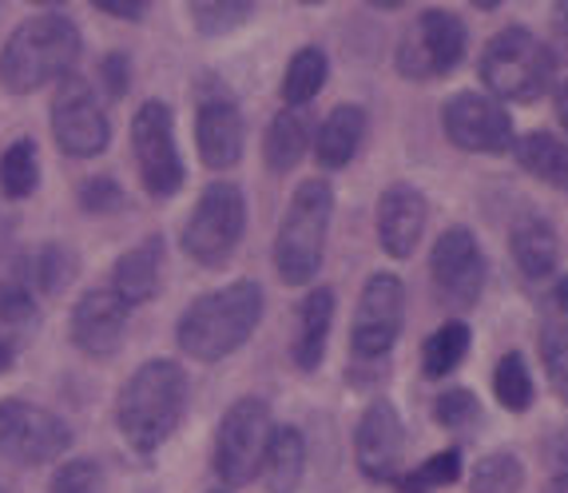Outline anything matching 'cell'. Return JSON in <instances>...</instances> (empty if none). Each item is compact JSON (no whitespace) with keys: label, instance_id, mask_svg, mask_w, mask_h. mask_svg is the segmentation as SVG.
Wrapping results in <instances>:
<instances>
[{"label":"cell","instance_id":"obj_8","mask_svg":"<svg viewBox=\"0 0 568 493\" xmlns=\"http://www.w3.org/2000/svg\"><path fill=\"white\" fill-rule=\"evenodd\" d=\"M465 52H469L465 20L449 9H422L406 24V32H402L398 52H394V68H398L402 80L429 84V80H442L449 72H457Z\"/></svg>","mask_w":568,"mask_h":493},{"label":"cell","instance_id":"obj_25","mask_svg":"<svg viewBox=\"0 0 568 493\" xmlns=\"http://www.w3.org/2000/svg\"><path fill=\"white\" fill-rule=\"evenodd\" d=\"M311 123H306L303 112H294V108H283L275 120L266 123V135H263V160L271 175H286L303 163V155L311 152Z\"/></svg>","mask_w":568,"mask_h":493},{"label":"cell","instance_id":"obj_9","mask_svg":"<svg viewBox=\"0 0 568 493\" xmlns=\"http://www.w3.org/2000/svg\"><path fill=\"white\" fill-rule=\"evenodd\" d=\"M132 160L140 183L152 200H175L187 183L180 140H175V112L168 100H143L132 115Z\"/></svg>","mask_w":568,"mask_h":493},{"label":"cell","instance_id":"obj_2","mask_svg":"<svg viewBox=\"0 0 568 493\" xmlns=\"http://www.w3.org/2000/svg\"><path fill=\"white\" fill-rule=\"evenodd\" d=\"M266 311V294L255 279H235L227 286L200 294L183 306L175 323V346L191 362H223L246 346Z\"/></svg>","mask_w":568,"mask_h":493},{"label":"cell","instance_id":"obj_47","mask_svg":"<svg viewBox=\"0 0 568 493\" xmlns=\"http://www.w3.org/2000/svg\"><path fill=\"white\" fill-rule=\"evenodd\" d=\"M0 493H9V485H4V482H0Z\"/></svg>","mask_w":568,"mask_h":493},{"label":"cell","instance_id":"obj_38","mask_svg":"<svg viewBox=\"0 0 568 493\" xmlns=\"http://www.w3.org/2000/svg\"><path fill=\"white\" fill-rule=\"evenodd\" d=\"M477 417H481V399H477L474 390L454 386L446 394H437L434 399V422L446 430H465L474 426Z\"/></svg>","mask_w":568,"mask_h":493},{"label":"cell","instance_id":"obj_18","mask_svg":"<svg viewBox=\"0 0 568 493\" xmlns=\"http://www.w3.org/2000/svg\"><path fill=\"white\" fill-rule=\"evenodd\" d=\"M426 223H429V200L422 188L398 180L378 195L374 231H378V247L389 259H398V263L402 259H414L417 243L426 235Z\"/></svg>","mask_w":568,"mask_h":493},{"label":"cell","instance_id":"obj_12","mask_svg":"<svg viewBox=\"0 0 568 493\" xmlns=\"http://www.w3.org/2000/svg\"><path fill=\"white\" fill-rule=\"evenodd\" d=\"M72 450V426L24 399H0V462L52 465Z\"/></svg>","mask_w":568,"mask_h":493},{"label":"cell","instance_id":"obj_6","mask_svg":"<svg viewBox=\"0 0 568 493\" xmlns=\"http://www.w3.org/2000/svg\"><path fill=\"white\" fill-rule=\"evenodd\" d=\"M271 434H275V414L266 399L246 394L223 410L215 426V446H211V470L223 482V490H243L255 482Z\"/></svg>","mask_w":568,"mask_h":493},{"label":"cell","instance_id":"obj_23","mask_svg":"<svg viewBox=\"0 0 568 493\" xmlns=\"http://www.w3.org/2000/svg\"><path fill=\"white\" fill-rule=\"evenodd\" d=\"M163 275V235H143L135 247H128L112 266V291L128 306L152 303L160 294Z\"/></svg>","mask_w":568,"mask_h":493},{"label":"cell","instance_id":"obj_37","mask_svg":"<svg viewBox=\"0 0 568 493\" xmlns=\"http://www.w3.org/2000/svg\"><path fill=\"white\" fill-rule=\"evenodd\" d=\"M104 490V470L92 457H64L48 482V493H100Z\"/></svg>","mask_w":568,"mask_h":493},{"label":"cell","instance_id":"obj_15","mask_svg":"<svg viewBox=\"0 0 568 493\" xmlns=\"http://www.w3.org/2000/svg\"><path fill=\"white\" fill-rule=\"evenodd\" d=\"M354 465L374 485H394L406 474V422L389 399H369L354 426Z\"/></svg>","mask_w":568,"mask_h":493},{"label":"cell","instance_id":"obj_1","mask_svg":"<svg viewBox=\"0 0 568 493\" xmlns=\"http://www.w3.org/2000/svg\"><path fill=\"white\" fill-rule=\"evenodd\" d=\"M191 402V379L175 359H148L132 370L115 399V426L120 437L140 457L160 454L171 434L183 426Z\"/></svg>","mask_w":568,"mask_h":493},{"label":"cell","instance_id":"obj_7","mask_svg":"<svg viewBox=\"0 0 568 493\" xmlns=\"http://www.w3.org/2000/svg\"><path fill=\"white\" fill-rule=\"evenodd\" d=\"M246 235V195L239 183L231 180H215L203 188V195L191 208L187 223H183V255L191 263L219 271L235 259L239 243Z\"/></svg>","mask_w":568,"mask_h":493},{"label":"cell","instance_id":"obj_43","mask_svg":"<svg viewBox=\"0 0 568 493\" xmlns=\"http://www.w3.org/2000/svg\"><path fill=\"white\" fill-rule=\"evenodd\" d=\"M552 303H557V311L565 314V323H568V275H560L557 286H552Z\"/></svg>","mask_w":568,"mask_h":493},{"label":"cell","instance_id":"obj_44","mask_svg":"<svg viewBox=\"0 0 568 493\" xmlns=\"http://www.w3.org/2000/svg\"><path fill=\"white\" fill-rule=\"evenodd\" d=\"M17 354H20V351H12L9 342L0 339V374H9V370L17 366Z\"/></svg>","mask_w":568,"mask_h":493},{"label":"cell","instance_id":"obj_14","mask_svg":"<svg viewBox=\"0 0 568 493\" xmlns=\"http://www.w3.org/2000/svg\"><path fill=\"white\" fill-rule=\"evenodd\" d=\"M485 279H489V259L474 231L462 223L442 231L429 251V283L437 299L454 311H474L485 294Z\"/></svg>","mask_w":568,"mask_h":493},{"label":"cell","instance_id":"obj_32","mask_svg":"<svg viewBox=\"0 0 568 493\" xmlns=\"http://www.w3.org/2000/svg\"><path fill=\"white\" fill-rule=\"evenodd\" d=\"M187 20L200 37L219 40V37L239 32L246 20H255V4H251V0H191Z\"/></svg>","mask_w":568,"mask_h":493},{"label":"cell","instance_id":"obj_28","mask_svg":"<svg viewBox=\"0 0 568 493\" xmlns=\"http://www.w3.org/2000/svg\"><path fill=\"white\" fill-rule=\"evenodd\" d=\"M37 331H40L37 294L24 283H17V279L0 275V339L9 342L12 351H24Z\"/></svg>","mask_w":568,"mask_h":493},{"label":"cell","instance_id":"obj_46","mask_svg":"<svg viewBox=\"0 0 568 493\" xmlns=\"http://www.w3.org/2000/svg\"><path fill=\"white\" fill-rule=\"evenodd\" d=\"M207 493H231V490H223V485H219V490H207Z\"/></svg>","mask_w":568,"mask_h":493},{"label":"cell","instance_id":"obj_21","mask_svg":"<svg viewBox=\"0 0 568 493\" xmlns=\"http://www.w3.org/2000/svg\"><path fill=\"white\" fill-rule=\"evenodd\" d=\"M509 255L529 283H545L560 271V235L549 219L537 211L513 219L509 228Z\"/></svg>","mask_w":568,"mask_h":493},{"label":"cell","instance_id":"obj_41","mask_svg":"<svg viewBox=\"0 0 568 493\" xmlns=\"http://www.w3.org/2000/svg\"><path fill=\"white\" fill-rule=\"evenodd\" d=\"M95 12H104V17H115V20H128V24H140V20H148L152 4H148V0H95Z\"/></svg>","mask_w":568,"mask_h":493},{"label":"cell","instance_id":"obj_45","mask_svg":"<svg viewBox=\"0 0 568 493\" xmlns=\"http://www.w3.org/2000/svg\"><path fill=\"white\" fill-rule=\"evenodd\" d=\"M540 493H568V470H565V474H552Z\"/></svg>","mask_w":568,"mask_h":493},{"label":"cell","instance_id":"obj_31","mask_svg":"<svg viewBox=\"0 0 568 493\" xmlns=\"http://www.w3.org/2000/svg\"><path fill=\"white\" fill-rule=\"evenodd\" d=\"M493 399L501 402V410H509V414H525V410L537 402V382H532V370L521 351H509L497 359V370H493Z\"/></svg>","mask_w":568,"mask_h":493},{"label":"cell","instance_id":"obj_17","mask_svg":"<svg viewBox=\"0 0 568 493\" xmlns=\"http://www.w3.org/2000/svg\"><path fill=\"white\" fill-rule=\"evenodd\" d=\"M195 148H200L203 168L211 171H231L243 163L246 120L231 92L200 95V108H195Z\"/></svg>","mask_w":568,"mask_h":493},{"label":"cell","instance_id":"obj_10","mask_svg":"<svg viewBox=\"0 0 568 493\" xmlns=\"http://www.w3.org/2000/svg\"><path fill=\"white\" fill-rule=\"evenodd\" d=\"M48 128L68 160H95L112 148V120H108L100 92L84 77H68L52 92Z\"/></svg>","mask_w":568,"mask_h":493},{"label":"cell","instance_id":"obj_27","mask_svg":"<svg viewBox=\"0 0 568 493\" xmlns=\"http://www.w3.org/2000/svg\"><path fill=\"white\" fill-rule=\"evenodd\" d=\"M326 80H331V57H326L318 44H303L291 60H286V72H283V84H278V95H283L286 108L303 112L314 95L326 88Z\"/></svg>","mask_w":568,"mask_h":493},{"label":"cell","instance_id":"obj_5","mask_svg":"<svg viewBox=\"0 0 568 493\" xmlns=\"http://www.w3.org/2000/svg\"><path fill=\"white\" fill-rule=\"evenodd\" d=\"M331 219H334V188L331 180L314 175L294 188L291 203H286L283 219H278L275 247V275L286 286H311L326 263V239H331Z\"/></svg>","mask_w":568,"mask_h":493},{"label":"cell","instance_id":"obj_34","mask_svg":"<svg viewBox=\"0 0 568 493\" xmlns=\"http://www.w3.org/2000/svg\"><path fill=\"white\" fill-rule=\"evenodd\" d=\"M525 490V462L513 450H493L477 457L469 474V493H521Z\"/></svg>","mask_w":568,"mask_h":493},{"label":"cell","instance_id":"obj_33","mask_svg":"<svg viewBox=\"0 0 568 493\" xmlns=\"http://www.w3.org/2000/svg\"><path fill=\"white\" fill-rule=\"evenodd\" d=\"M462 470H465L462 450L446 446V450H437V454H429L422 465L406 470V474L394 482V490L398 493H437V490H446V485L462 482Z\"/></svg>","mask_w":568,"mask_h":493},{"label":"cell","instance_id":"obj_35","mask_svg":"<svg viewBox=\"0 0 568 493\" xmlns=\"http://www.w3.org/2000/svg\"><path fill=\"white\" fill-rule=\"evenodd\" d=\"M540 366L549 374V386L568 406V323H545L540 326Z\"/></svg>","mask_w":568,"mask_h":493},{"label":"cell","instance_id":"obj_16","mask_svg":"<svg viewBox=\"0 0 568 493\" xmlns=\"http://www.w3.org/2000/svg\"><path fill=\"white\" fill-rule=\"evenodd\" d=\"M132 306L123 303L112 286H88L68 314V339L80 354L95 362H108L120 354L123 334H128Z\"/></svg>","mask_w":568,"mask_h":493},{"label":"cell","instance_id":"obj_24","mask_svg":"<svg viewBox=\"0 0 568 493\" xmlns=\"http://www.w3.org/2000/svg\"><path fill=\"white\" fill-rule=\"evenodd\" d=\"M306 477V437L298 426H275L271 442H266L263 470L258 482L266 493H298Z\"/></svg>","mask_w":568,"mask_h":493},{"label":"cell","instance_id":"obj_22","mask_svg":"<svg viewBox=\"0 0 568 493\" xmlns=\"http://www.w3.org/2000/svg\"><path fill=\"white\" fill-rule=\"evenodd\" d=\"M369 115L362 104H338L326 112V120L314 128L311 152L323 171H342L346 163L358 155L362 140H366Z\"/></svg>","mask_w":568,"mask_h":493},{"label":"cell","instance_id":"obj_19","mask_svg":"<svg viewBox=\"0 0 568 493\" xmlns=\"http://www.w3.org/2000/svg\"><path fill=\"white\" fill-rule=\"evenodd\" d=\"M4 275L24 283L32 294H44V299H57L68 286L77 283L80 275V251L72 243H60V239H44L32 251H20Z\"/></svg>","mask_w":568,"mask_h":493},{"label":"cell","instance_id":"obj_4","mask_svg":"<svg viewBox=\"0 0 568 493\" xmlns=\"http://www.w3.org/2000/svg\"><path fill=\"white\" fill-rule=\"evenodd\" d=\"M477 77L485 92L501 104H537L557 88V57L552 48L525 24H505L485 40L477 57Z\"/></svg>","mask_w":568,"mask_h":493},{"label":"cell","instance_id":"obj_20","mask_svg":"<svg viewBox=\"0 0 568 493\" xmlns=\"http://www.w3.org/2000/svg\"><path fill=\"white\" fill-rule=\"evenodd\" d=\"M334 311H338V294L331 286H311L298 311H294V331H291V362L298 374H314L326 362V346H331V326Z\"/></svg>","mask_w":568,"mask_h":493},{"label":"cell","instance_id":"obj_36","mask_svg":"<svg viewBox=\"0 0 568 493\" xmlns=\"http://www.w3.org/2000/svg\"><path fill=\"white\" fill-rule=\"evenodd\" d=\"M77 203L84 215H120L123 208H128V191H123V183L115 180V175H88L84 183H80L77 191Z\"/></svg>","mask_w":568,"mask_h":493},{"label":"cell","instance_id":"obj_30","mask_svg":"<svg viewBox=\"0 0 568 493\" xmlns=\"http://www.w3.org/2000/svg\"><path fill=\"white\" fill-rule=\"evenodd\" d=\"M469 342H474L469 323L465 319H446L422 346V374L426 379H449L469 354Z\"/></svg>","mask_w":568,"mask_h":493},{"label":"cell","instance_id":"obj_40","mask_svg":"<svg viewBox=\"0 0 568 493\" xmlns=\"http://www.w3.org/2000/svg\"><path fill=\"white\" fill-rule=\"evenodd\" d=\"M549 48L552 57H557V64L560 60L568 64V0H557L549 9Z\"/></svg>","mask_w":568,"mask_h":493},{"label":"cell","instance_id":"obj_13","mask_svg":"<svg viewBox=\"0 0 568 493\" xmlns=\"http://www.w3.org/2000/svg\"><path fill=\"white\" fill-rule=\"evenodd\" d=\"M442 132L457 152L469 155H505L517 143L509 108L501 100H493L489 92H474V88L454 92L442 104Z\"/></svg>","mask_w":568,"mask_h":493},{"label":"cell","instance_id":"obj_3","mask_svg":"<svg viewBox=\"0 0 568 493\" xmlns=\"http://www.w3.org/2000/svg\"><path fill=\"white\" fill-rule=\"evenodd\" d=\"M84 37L64 12H32L0 48V84L12 95H32L44 84L77 77Z\"/></svg>","mask_w":568,"mask_h":493},{"label":"cell","instance_id":"obj_26","mask_svg":"<svg viewBox=\"0 0 568 493\" xmlns=\"http://www.w3.org/2000/svg\"><path fill=\"white\" fill-rule=\"evenodd\" d=\"M513 160L521 163L532 180L568 195V140L552 132H525L513 143Z\"/></svg>","mask_w":568,"mask_h":493},{"label":"cell","instance_id":"obj_11","mask_svg":"<svg viewBox=\"0 0 568 493\" xmlns=\"http://www.w3.org/2000/svg\"><path fill=\"white\" fill-rule=\"evenodd\" d=\"M402 326H406V283H402L394 271H374L366 279L358 294V306H354V323H351V354L354 362H382L389 359L394 342L402 339Z\"/></svg>","mask_w":568,"mask_h":493},{"label":"cell","instance_id":"obj_42","mask_svg":"<svg viewBox=\"0 0 568 493\" xmlns=\"http://www.w3.org/2000/svg\"><path fill=\"white\" fill-rule=\"evenodd\" d=\"M552 108H557L560 128L568 132V77H565V80H557V88H552Z\"/></svg>","mask_w":568,"mask_h":493},{"label":"cell","instance_id":"obj_29","mask_svg":"<svg viewBox=\"0 0 568 493\" xmlns=\"http://www.w3.org/2000/svg\"><path fill=\"white\" fill-rule=\"evenodd\" d=\"M40 188V152L32 135H17V140L0 152V195L12 203L29 200Z\"/></svg>","mask_w":568,"mask_h":493},{"label":"cell","instance_id":"obj_39","mask_svg":"<svg viewBox=\"0 0 568 493\" xmlns=\"http://www.w3.org/2000/svg\"><path fill=\"white\" fill-rule=\"evenodd\" d=\"M95 80H100V92H104L108 104L123 100V95H128V88H132V57H128V52H120V48L104 52V57H100V64H95Z\"/></svg>","mask_w":568,"mask_h":493}]
</instances>
